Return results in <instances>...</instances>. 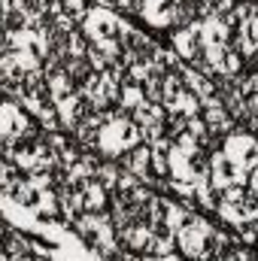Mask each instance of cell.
Here are the masks:
<instances>
[{
    "instance_id": "3957f363",
    "label": "cell",
    "mask_w": 258,
    "mask_h": 261,
    "mask_svg": "<svg viewBox=\"0 0 258 261\" xmlns=\"http://www.w3.org/2000/svg\"><path fill=\"white\" fill-rule=\"evenodd\" d=\"M131 24L128 15H119L116 9H110V6H94L88 15H85V21H82V34L91 40V43H104V40H125V34H128Z\"/></svg>"
},
{
    "instance_id": "d6986e66",
    "label": "cell",
    "mask_w": 258,
    "mask_h": 261,
    "mask_svg": "<svg viewBox=\"0 0 258 261\" xmlns=\"http://www.w3.org/2000/svg\"><path fill=\"white\" fill-rule=\"evenodd\" d=\"M88 49H91V40L82 31H73L67 37V58H88Z\"/></svg>"
},
{
    "instance_id": "e0dca14e",
    "label": "cell",
    "mask_w": 258,
    "mask_h": 261,
    "mask_svg": "<svg viewBox=\"0 0 258 261\" xmlns=\"http://www.w3.org/2000/svg\"><path fill=\"white\" fill-rule=\"evenodd\" d=\"M146 103V91H143V85H137V82H122V91H119V110L122 113H134L137 107H143Z\"/></svg>"
},
{
    "instance_id": "ac0fdd59",
    "label": "cell",
    "mask_w": 258,
    "mask_h": 261,
    "mask_svg": "<svg viewBox=\"0 0 258 261\" xmlns=\"http://www.w3.org/2000/svg\"><path fill=\"white\" fill-rule=\"evenodd\" d=\"M200 97L197 94H192V91H186L176 103H170L167 107V113H179V116H186V119H194V116H200Z\"/></svg>"
},
{
    "instance_id": "7a4b0ae2",
    "label": "cell",
    "mask_w": 258,
    "mask_h": 261,
    "mask_svg": "<svg viewBox=\"0 0 258 261\" xmlns=\"http://www.w3.org/2000/svg\"><path fill=\"white\" fill-rule=\"evenodd\" d=\"M43 134H46V130L31 122V113H28L18 100H12V97L3 100V110H0V140H3V146H12V143H18V140L37 143Z\"/></svg>"
},
{
    "instance_id": "ba28073f",
    "label": "cell",
    "mask_w": 258,
    "mask_h": 261,
    "mask_svg": "<svg viewBox=\"0 0 258 261\" xmlns=\"http://www.w3.org/2000/svg\"><path fill=\"white\" fill-rule=\"evenodd\" d=\"M200 24H203V18H197L192 28H173V34H170V49H173L186 64H192L194 55H197L200 46H203V40H200Z\"/></svg>"
},
{
    "instance_id": "52a82bcc",
    "label": "cell",
    "mask_w": 258,
    "mask_h": 261,
    "mask_svg": "<svg viewBox=\"0 0 258 261\" xmlns=\"http://www.w3.org/2000/svg\"><path fill=\"white\" fill-rule=\"evenodd\" d=\"M231 158H237L243 167H258V134L249 130H231L225 137V146H222Z\"/></svg>"
},
{
    "instance_id": "ffe728a7",
    "label": "cell",
    "mask_w": 258,
    "mask_h": 261,
    "mask_svg": "<svg viewBox=\"0 0 258 261\" xmlns=\"http://www.w3.org/2000/svg\"><path fill=\"white\" fill-rule=\"evenodd\" d=\"M64 70L70 73V79H73L76 85H82V82L94 73V70H91V64H88V58H67Z\"/></svg>"
},
{
    "instance_id": "9a60e30c",
    "label": "cell",
    "mask_w": 258,
    "mask_h": 261,
    "mask_svg": "<svg viewBox=\"0 0 258 261\" xmlns=\"http://www.w3.org/2000/svg\"><path fill=\"white\" fill-rule=\"evenodd\" d=\"M131 119L140 125V130L146 128H155V125H164L167 122V107L164 103H143V107H137L134 113H131Z\"/></svg>"
},
{
    "instance_id": "83f0119b",
    "label": "cell",
    "mask_w": 258,
    "mask_h": 261,
    "mask_svg": "<svg viewBox=\"0 0 258 261\" xmlns=\"http://www.w3.org/2000/svg\"><path fill=\"white\" fill-rule=\"evenodd\" d=\"M246 189H249V195L252 197H258V167L249 170V186H246Z\"/></svg>"
},
{
    "instance_id": "4316f807",
    "label": "cell",
    "mask_w": 258,
    "mask_h": 261,
    "mask_svg": "<svg viewBox=\"0 0 258 261\" xmlns=\"http://www.w3.org/2000/svg\"><path fill=\"white\" fill-rule=\"evenodd\" d=\"M246 116H249L252 122H258V94L246 97Z\"/></svg>"
},
{
    "instance_id": "44dd1931",
    "label": "cell",
    "mask_w": 258,
    "mask_h": 261,
    "mask_svg": "<svg viewBox=\"0 0 258 261\" xmlns=\"http://www.w3.org/2000/svg\"><path fill=\"white\" fill-rule=\"evenodd\" d=\"M143 91H146V100L149 103H164V73H155L143 82Z\"/></svg>"
},
{
    "instance_id": "1f68e13d",
    "label": "cell",
    "mask_w": 258,
    "mask_h": 261,
    "mask_svg": "<svg viewBox=\"0 0 258 261\" xmlns=\"http://www.w3.org/2000/svg\"><path fill=\"white\" fill-rule=\"evenodd\" d=\"M18 3H28V0H18Z\"/></svg>"
},
{
    "instance_id": "30bf717a",
    "label": "cell",
    "mask_w": 258,
    "mask_h": 261,
    "mask_svg": "<svg viewBox=\"0 0 258 261\" xmlns=\"http://www.w3.org/2000/svg\"><path fill=\"white\" fill-rule=\"evenodd\" d=\"M200 116H203V122L210 125V130H213V134H222V137H228L231 130H237L234 116L225 110V103H222V97H219V94L200 103Z\"/></svg>"
},
{
    "instance_id": "836d02e7",
    "label": "cell",
    "mask_w": 258,
    "mask_h": 261,
    "mask_svg": "<svg viewBox=\"0 0 258 261\" xmlns=\"http://www.w3.org/2000/svg\"><path fill=\"white\" fill-rule=\"evenodd\" d=\"M252 261H258V258H252Z\"/></svg>"
},
{
    "instance_id": "603a6c76",
    "label": "cell",
    "mask_w": 258,
    "mask_h": 261,
    "mask_svg": "<svg viewBox=\"0 0 258 261\" xmlns=\"http://www.w3.org/2000/svg\"><path fill=\"white\" fill-rule=\"evenodd\" d=\"M158 70L152 67V61H143V58H137L134 64L128 67V82H137V85H143L149 76H155Z\"/></svg>"
},
{
    "instance_id": "8fae6325",
    "label": "cell",
    "mask_w": 258,
    "mask_h": 261,
    "mask_svg": "<svg viewBox=\"0 0 258 261\" xmlns=\"http://www.w3.org/2000/svg\"><path fill=\"white\" fill-rule=\"evenodd\" d=\"M79 195H82V203H85V213H110V200H113V192L97 179H85V182H76L73 186Z\"/></svg>"
},
{
    "instance_id": "f1b7e54d",
    "label": "cell",
    "mask_w": 258,
    "mask_h": 261,
    "mask_svg": "<svg viewBox=\"0 0 258 261\" xmlns=\"http://www.w3.org/2000/svg\"><path fill=\"white\" fill-rule=\"evenodd\" d=\"M158 261H183L179 252H167V255H158Z\"/></svg>"
},
{
    "instance_id": "6da1fadb",
    "label": "cell",
    "mask_w": 258,
    "mask_h": 261,
    "mask_svg": "<svg viewBox=\"0 0 258 261\" xmlns=\"http://www.w3.org/2000/svg\"><path fill=\"white\" fill-rule=\"evenodd\" d=\"M140 143H143V130L128 113H122L113 122H107L100 128V137H97V149L104 152V158H113V161H119L125 152H131Z\"/></svg>"
},
{
    "instance_id": "484cf974",
    "label": "cell",
    "mask_w": 258,
    "mask_h": 261,
    "mask_svg": "<svg viewBox=\"0 0 258 261\" xmlns=\"http://www.w3.org/2000/svg\"><path fill=\"white\" fill-rule=\"evenodd\" d=\"M219 261H252V252L246 246H234V249H228Z\"/></svg>"
},
{
    "instance_id": "5bb4252c",
    "label": "cell",
    "mask_w": 258,
    "mask_h": 261,
    "mask_svg": "<svg viewBox=\"0 0 258 261\" xmlns=\"http://www.w3.org/2000/svg\"><path fill=\"white\" fill-rule=\"evenodd\" d=\"M183 79H186V88L197 94L200 100H210V97H216V82H213V76H207V73H200L197 67L186 64L183 70Z\"/></svg>"
},
{
    "instance_id": "7c38bea8",
    "label": "cell",
    "mask_w": 258,
    "mask_h": 261,
    "mask_svg": "<svg viewBox=\"0 0 258 261\" xmlns=\"http://www.w3.org/2000/svg\"><path fill=\"white\" fill-rule=\"evenodd\" d=\"M119 164H122L125 170H131V173H137L140 179L152 176V146H149V143L134 146L131 152H125V155L119 158Z\"/></svg>"
},
{
    "instance_id": "277c9868",
    "label": "cell",
    "mask_w": 258,
    "mask_h": 261,
    "mask_svg": "<svg viewBox=\"0 0 258 261\" xmlns=\"http://www.w3.org/2000/svg\"><path fill=\"white\" fill-rule=\"evenodd\" d=\"M210 237H213V225L203 216H192L179 231H176V246L186 258H210Z\"/></svg>"
},
{
    "instance_id": "d6a6232c",
    "label": "cell",
    "mask_w": 258,
    "mask_h": 261,
    "mask_svg": "<svg viewBox=\"0 0 258 261\" xmlns=\"http://www.w3.org/2000/svg\"><path fill=\"white\" fill-rule=\"evenodd\" d=\"M231 3H237V0H231Z\"/></svg>"
},
{
    "instance_id": "9c48e42d",
    "label": "cell",
    "mask_w": 258,
    "mask_h": 261,
    "mask_svg": "<svg viewBox=\"0 0 258 261\" xmlns=\"http://www.w3.org/2000/svg\"><path fill=\"white\" fill-rule=\"evenodd\" d=\"M140 18L149 28H158V31L176 28V3L173 0H143Z\"/></svg>"
},
{
    "instance_id": "2e32d148",
    "label": "cell",
    "mask_w": 258,
    "mask_h": 261,
    "mask_svg": "<svg viewBox=\"0 0 258 261\" xmlns=\"http://www.w3.org/2000/svg\"><path fill=\"white\" fill-rule=\"evenodd\" d=\"M76 91H79V85L70 79V73H67L64 67L49 73V94H52V100H55V103H58V100H64V97H70V94H76Z\"/></svg>"
},
{
    "instance_id": "4dcf8cb0",
    "label": "cell",
    "mask_w": 258,
    "mask_h": 261,
    "mask_svg": "<svg viewBox=\"0 0 258 261\" xmlns=\"http://www.w3.org/2000/svg\"><path fill=\"white\" fill-rule=\"evenodd\" d=\"M252 228H255V231H258V222H252Z\"/></svg>"
},
{
    "instance_id": "5b68a950",
    "label": "cell",
    "mask_w": 258,
    "mask_h": 261,
    "mask_svg": "<svg viewBox=\"0 0 258 261\" xmlns=\"http://www.w3.org/2000/svg\"><path fill=\"white\" fill-rule=\"evenodd\" d=\"M207 155H210V179L219 192H225L231 186H249V167H243L225 149H216V152H207Z\"/></svg>"
},
{
    "instance_id": "8992f818",
    "label": "cell",
    "mask_w": 258,
    "mask_h": 261,
    "mask_svg": "<svg viewBox=\"0 0 258 261\" xmlns=\"http://www.w3.org/2000/svg\"><path fill=\"white\" fill-rule=\"evenodd\" d=\"M119 91H122V82L110 79L107 73H91L79 85V94L88 100L91 110H116L119 107Z\"/></svg>"
},
{
    "instance_id": "f546056e",
    "label": "cell",
    "mask_w": 258,
    "mask_h": 261,
    "mask_svg": "<svg viewBox=\"0 0 258 261\" xmlns=\"http://www.w3.org/2000/svg\"><path fill=\"white\" fill-rule=\"evenodd\" d=\"M194 261H219V258H194Z\"/></svg>"
},
{
    "instance_id": "d4e9b609",
    "label": "cell",
    "mask_w": 258,
    "mask_h": 261,
    "mask_svg": "<svg viewBox=\"0 0 258 261\" xmlns=\"http://www.w3.org/2000/svg\"><path fill=\"white\" fill-rule=\"evenodd\" d=\"M231 6H234L231 0H200L197 12H200V18H213V15H225Z\"/></svg>"
},
{
    "instance_id": "4fadbf2b",
    "label": "cell",
    "mask_w": 258,
    "mask_h": 261,
    "mask_svg": "<svg viewBox=\"0 0 258 261\" xmlns=\"http://www.w3.org/2000/svg\"><path fill=\"white\" fill-rule=\"evenodd\" d=\"M200 40H203V46H207V43H210V46H231L234 31L228 28V21H225L222 15H213V18H203V24H200Z\"/></svg>"
},
{
    "instance_id": "7402d4cb",
    "label": "cell",
    "mask_w": 258,
    "mask_h": 261,
    "mask_svg": "<svg viewBox=\"0 0 258 261\" xmlns=\"http://www.w3.org/2000/svg\"><path fill=\"white\" fill-rule=\"evenodd\" d=\"M21 179H24V173H21V170H18V167H15L12 161H6V158H3V167H0V182H3V195H9V192H12V189H15V186L21 182Z\"/></svg>"
},
{
    "instance_id": "cb8c5ba5",
    "label": "cell",
    "mask_w": 258,
    "mask_h": 261,
    "mask_svg": "<svg viewBox=\"0 0 258 261\" xmlns=\"http://www.w3.org/2000/svg\"><path fill=\"white\" fill-rule=\"evenodd\" d=\"M94 6H100V3H97V0H64V9L76 18V24H82L85 15H88Z\"/></svg>"
}]
</instances>
